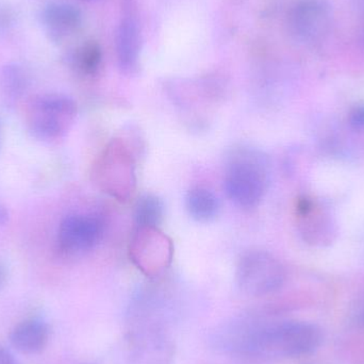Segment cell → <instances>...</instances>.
Listing matches in <instances>:
<instances>
[{
	"mask_svg": "<svg viewBox=\"0 0 364 364\" xmlns=\"http://www.w3.org/2000/svg\"><path fill=\"white\" fill-rule=\"evenodd\" d=\"M6 282V269L4 265L0 263V290H1L2 287L4 286Z\"/></svg>",
	"mask_w": 364,
	"mask_h": 364,
	"instance_id": "obj_20",
	"label": "cell"
},
{
	"mask_svg": "<svg viewBox=\"0 0 364 364\" xmlns=\"http://www.w3.org/2000/svg\"><path fill=\"white\" fill-rule=\"evenodd\" d=\"M286 277L282 263L263 250L245 252L237 267V282L240 289L252 296H262L275 292Z\"/></svg>",
	"mask_w": 364,
	"mask_h": 364,
	"instance_id": "obj_6",
	"label": "cell"
},
{
	"mask_svg": "<svg viewBox=\"0 0 364 364\" xmlns=\"http://www.w3.org/2000/svg\"><path fill=\"white\" fill-rule=\"evenodd\" d=\"M16 23V14L11 6L0 4V38L8 36Z\"/></svg>",
	"mask_w": 364,
	"mask_h": 364,
	"instance_id": "obj_16",
	"label": "cell"
},
{
	"mask_svg": "<svg viewBox=\"0 0 364 364\" xmlns=\"http://www.w3.org/2000/svg\"><path fill=\"white\" fill-rule=\"evenodd\" d=\"M142 38L138 21L132 13L124 15L117 28V53L119 68L124 73L136 72L140 62Z\"/></svg>",
	"mask_w": 364,
	"mask_h": 364,
	"instance_id": "obj_10",
	"label": "cell"
},
{
	"mask_svg": "<svg viewBox=\"0 0 364 364\" xmlns=\"http://www.w3.org/2000/svg\"><path fill=\"white\" fill-rule=\"evenodd\" d=\"M41 23L49 40L60 44L79 31L82 25V14L74 4L50 2L41 13Z\"/></svg>",
	"mask_w": 364,
	"mask_h": 364,
	"instance_id": "obj_9",
	"label": "cell"
},
{
	"mask_svg": "<svg viewBox=\"0 0 364 364\" xmlns=\"http://www.w3.org/2000/svg\"><path fill=\"white\" fill-rule=\"evenodd\" d=\"M102 220L89 214L66 216L58 230V250L64 257H81L94 250L102 240Z\"/></svg>",
	"mask_w": 364,
	"mask_h": 364,
	"instance_id": "obj_7",
	"label": "cell"
},
{
	"mask_svg": "<svg viewBox=\"0 0 364 364\" xmlns=\"http://www.w3.org/2000/svg\"><path fill=\"white\" fill-rule=\"evenodd\" d=\"M11 344L23 354H38L42 352L49 341V327L38 318L23 321L13 329Z\"/></svg>",
	"mask_w": 364,
	"mask_h": 364,
	"instance_id": "obj_11",
	"label": "cell"
},
{
	"mask_svg": "<svg viewBox=\"0 0 364 364\" xmlns=\"http://www.w3.org/2000/svg\"><path fill=\"white\" fill-rule=\"evenodd\" d=\"M172 254V243L159 229H136L130 243V257L147 275H155L166 269Z\"/></svg>",
	"mask_w": 364,
	"mask_h": 364,
	"instance_id": "obj_8",
	"label": "cell"
},
{
	"mask_svg": "<svg viewBox=\"0 0 364 364\" xmlns=\"http://www.w3.org/2000/svg\"><path fill=\"white\" fill-rule=\"evenodd\" d=\"M357 321H358V324L360 325V326L363 327L364 328V307L363 308V309H361V311L359 312Z\"/></svg>",
	"mask_w": 364,
	"mask_h": 364,
	"instance_id": "obj_22",
	"label": "cell"
},
{
	"mask_svg": "<svg viewBox=\"0 0 364 364\" xmlns=\"http://www.w3.org/2000/svg\"><path fill=\"white\" fill-rule=\"evenodd\" d=\"M186 208L191 218L197 222L213 220L220 212V205L216 195L205 188H194L186 196Z\"/></svg>",
	"mask_w": 364,
	"mask_h": 364,
	"instance_id": "obj_13",
	"label": "cell"
},
{
	"mask_svg": "<svg viewBox=\"0 0 364 364\" xmlns=\"http://www.w3.org/2000/svg\"><path fill=\"white\" fill-rule=\"evenodd\" d=\"M98 188L119 200H127L136 184L134 159L124 141L113 140L102 151L93 168Z\"/></svg>",
	"mask_w": 364,
	"mask_h": 364,
	"instance_id": "obj_4",
	"label": "cell"
},
{
	"mask_svg": "<svg viewBox=\"0 0 364 364\" xmlns=\"http://www.w3.org/2000/svg\"><path fill=\"white\" fill-rule=\"evenodd\" d=\"M0 80L4 97L10 104H14L19 98L23 97L29 87V75L23 66L17 63L4 66Z\"/></svg>",
	"mask_w": 364,
	"mask_h": 364,
	"instance_id": "obj_14",
	"label": "cell"
},
{
	"mask_svg": "<svg viewBox=\"0 0 364 364\" xmlns=\"http://www.w3.org/2000/svg\"><path fill=\"white\" fill-rule=\"evenodd\" d=\"M77 117V105L61 94L38 96L28 105L26 122L32 136L53 141L65 136Z\"/></svg>",
	"mask_w": 364,
	"mask_h": 364,
	"instance_id": "obj_3",
	"label": "cell"
},
{
	"mask_svg": "<svg viewBox=\"0 0 364 364\" xmlns=\"http://www.w3.org/2000/svg\"><path fill=\"white\" fill-rule=\"evenodd\" d=\"M350 126L357 130H364V105L355 107L348 117Z\"/></svg>",
	"mask_w": 364,
	"mask_h": 364,
	"instance_id": "obj_17",
	"label": "cell"
},
{
	"mask_svg": "<svg viewBox=\"0 0 364 364\" xmlns=\"http://www.w3.org/2000/svg\"><path fill=\"white\" fill-rule=\"evenodd\" d=\"M0 364H17L13 355L2 346H0Z\"/></svg>",
	"mask_w": 364,
	"mask_h": 364,
	"instance_id": "obj_18",
	"label": "cell"
},
{
	"mask_svg": "<svg viewBox=\"0 0 364 364\" xmlns=\"http://www.w3.org/2000/svg\"><path fill=\"white\" fill-rule=\"evenodd\" d=\"M333 18L328 0H294L287 12V29L295 42L314 46L331 33Z\"/></svg>",
	"mask_w": 364,
	"mask_h": 364,
	"instance_id": "obj_5",
	"label": "cell"
},
{
	"mask_svg": "<svg viewBox=\"0 0 364 364\" xmlns=\"http://www.w3.org/2000/svg\"><path fill=\"white\" fill-rule=\"evenodd\" d=\"M352 4L359 13L364 15V0H352Z\"/></svg>",
	"mask_w": 364,
	"mask_h": 364,
	"instance_id": "obj_21",
	"label": "cell"
},
{
	"mask_svg": "<svg viewBox=\"0 0 364 364\" xmlns=\"http://www.w3.org/2000/svg\"><path fill=\"white\" fill-rule=\"evenodd\" d=\"M232 350L255 358H295L316 352L323 343V331L318 325L299 321L247 327Z\"/></svg>",
	"mask_w": 364,
	"mask_h": 364,
	"instance_id": "obj_1",
	"label": "cell"
},
{
	"mask_svg": "<svg viewBox=\"0 0 364 364\" xmlns=\"http://www.w3.org/2000/svg\"><path fill=\"white\" fill-rule=\"evenodd\" d=\"M361 45H363L364 49V29L363 30V32H361Z\"/></svg>",
	"mask_w": 364,
	"mask_h": 364,
	"instance_id": "obj_23",
	"label": "cell"
},
{
	"mask_svg": "<svg viewBox=\"0 0 364 364\" xmlns=\"http://www.w3.org/2000/svg\"><path fill=\"white\" fill-rule=\"evenodd\" d=\"M0 132H1V129H0Z\"/></svg>",
	"mask_w": 364,
	"mask_h": 364,
	"instance_id": "obj_25",
	"label": "cell"
},
{
	"mask_svg": "<svg viewBox=\"0 0 364 364\" xmlns=\"http://www.w3.org/2000/svg\"><path fill=\"white\" fill-rule=\"evenodd\" d=\"M87 1H94V0H87Z\"/></svg>",
	"mask_w": 364,
	"mask_h": 364,
	"instance_id": "obj_24",
	"label": "cell"
},
{
	"mask_svg": "<svg viewBox=\"0 0 364 364\" xmlns=\"http://www.w3.org/2000/svg\"><path fill=\"white\" fill-rule=\"evenodd\" d=\"M9 220V212L4 205H0V227L4 226Z\"/></svg>",
	"mask_w": 364,
	"mask_h": 364,
	"instance_id": "obj_19",
	"label": "cell"
},
{
	"mask_svg": "<svg viewBox=\"0 0 364 364\" xmlns=\"http://www.w3.org/2000/svg\"><path fill=\"white\" fill-rule=\"evenodd\" d=\"M164 216V201L153 194L142 195L134 205L138 228H158Z\"/></svg>",
	"mask_w": 364,
	"mask_h": 364,
	"instance_id": "obj_15",
	"label": "cell"
},
{
	"mask_svg": "<svg viewBox=\"0 0 364 364\" xmlns=\"http://www.w3.org/2000/svg\"><path fill=\"white\" fill-rule=\"evenodd\" d=\"M68 63L80 76H95L102 68V47L95 41H87L70 51Z\"/></svg>",
	"mask_w": 364,
	"mask_h": 364,
	"instance_id": "obj_12",
	"label": "cell"
},
{
	"mask_svg": "<svg viewBox=\"0 0 364 364\" xmlns=\"http://www.w3.org/2000/svg\"><path fill=\"white\" fill-rule=\"evenodd\" d=\"M269 182L267 160L259 151L240 149L229 157L225 188L229 198L244 209L257 207Z\"/></svg>",
	"mask_w": 364,
	"mask_h": 364,
	"instance_id": "obj_2",
	"label": "cell"
}]
</instances>
